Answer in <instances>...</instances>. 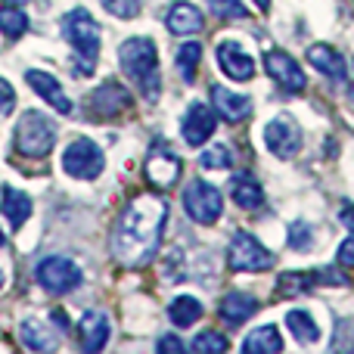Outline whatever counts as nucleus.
<instances>
[{"label": "nucleus", "instance_id": "f257e3e1", "mask_svg": "<svg viewBox=\"0 0 354 354\" xmlns=\"http://www.w3.org/2000/svg\"><path fill=\"white\" fill-rule=\"evenodd\" d=\"M168 224V202L162 196H137L112 230V255L124 268H147L162 245Z\"/></svg>", "mask_w": 354, "mask_h": 354}, {"label": "nucleus", "instance_id": "f03ea898", "mask_svg": "<svg viewBox=\"0 0 354 354\" xmlns=\"http://www.w3.org/2000/svg\"><path fill=\"white\" fill-rule=\"evenodd\" d=\"M118 66L137 84L147 103H156L162 93V68H159V50L153 37H128L118 47Z\"/></svg>", "mask_w": 354, "mask_h": 354}, {"label": "nucleus", "instance_id": "7ed1b4c3", "mask_svg": "<svg viewBox=\"0 0 354 354\" xmlns=\"http://www.w3.org/2000/svg\"><path fill=\"white\" fill-rule=\"evenodd\" d=\"M59 28H62V37L72 44L75 59H78L75 62V75H84V78L93 75L97 59H100V25H97V19H93L84 6H75V10H68L66 16H62Z\"/></svg>", "mask_w": 354, "mask_h": 354}, {"label": "nucleus", "instance_id": "20e7f679", "mask_svg": "<svg viewBox=\"0 0 354 354\" xmlns=\"http://www.w3.org/2000/svg\"><path fill=\"white\" fill-rule=\"evenodd\" d=\"M12 143H16V153L25 156V159H44V156H50V149H53V143H56L53 118H47L37 109L22 112V118L16 122V137H12Z\"/></svg>", "mask_w": 354, "mask_h": 354}, {"label": "nucleus", "instance_id": "39448f33", "mask_svg": "<svg viewBox=\"0 0 354 354\" xmlns=\"http://www.w3.org/2000/svg\"><path fill=\"white\" fill-rule=\"evenodd\" d=\"M274 252L261 243L258 236H252L249 230H236L230 236L227 245V264H230L236 274H261V270L274 268Z\"/></svg>", "mask_w": 354, "mask_h": 354}, {"label": "nucleus", "instance_id": "423d86ee", "mask_svg": "<svg viewBox=\"0 0 354 354\" xmlns=\"http://www.w3.org/2000/svg\"><path fill=\"white\" fill-rule=\"evenodd\" d=\"M183 212L202 227L218 224L224 214V196L208 180H189L183 187Z\"/></svg>", "mask_w": 354, "mask_h": 354}, {"label": "nucleus", "instance_id": "0eeeda50", "mask_svg": "<svg viewBox=\"0 0 354 354\" xmlns=\"http://www.w3.org/2000/svg\"><path fill=\"white\" fill-rule=\"evenodd\" d=\"M106 168V156L87 137H75L66 149H62V171L75 180H97Z\"/></svg>", "mask_w": 354, "mask_h": 354}, {"label": "nucleus", "instance_id": "6e6552de", "mask_svg": "<svg viewBox=\"0 0 354 354\" xmlns=\"http://www.w3.org/2000/svg\"><path fill=\"white\" fill-rule=\"evenodd\" d=\"M35 277H37V283H41V289H47L50 295H68V292H75V289L84 283L81 268L66 255L44 258V261L37 264Z\"/></svg>", "mask_w": 354, "mask_h": 354}, {"label": "nucleus", "instance_id": "1a4fd4ad", "mask_svg": "<svg viewBox=\"0 0 354 354\" xmlns=\"http://www.w3.org/2000/svg\"><path fill=\"white\" fill-rule=\"evenodd\" d=\"M264 147H268L270 156H277V159L289 162L295 159V156L301 153V147H305V137H301V128L295 118L289 115H277L270 118L268 124H264Z\"/></svg>", "mask_w": 354, "mask_h": 354}, {"label": "nucleus", "instance_id": "9d476101", "mask_svg": "<svg viewBox=\"0 0 354 354\" xmlns=\"http://www.w3.org/2000/svg\"><path fill=\"white\" fill-rule=\"evenodd\" d=\"M214 128H218V112H214V106H205V103H199V100H193L180 118L183 143H187V147H202V143L212 140Z\"/></svg>", "mask_w": 354, "mask_h": 354}, {"label": "nucleus", "instance_id": "9b49d317", "mask_svg": "<svg viewBox=\"0 0 354 354\" xmlns=\"http://www.w3.org/2000/svg\"><path fill=\"white\" fill-rule=\"evenodd\" d=\"M180 171H183V162L180 156L174 153L171 147H153L147 156V165H143V174H147V180L153 183V187L159 189H171L177 180H180Z\"/></svg>", "mask_w": 354, "mask_h": 354}, {"label": "nucleus", "instance_id": "f8f14e48", "mask_svg": "<svg viewBox=\"0 0 354 354\" xmlns=\"http://www.w3.org/2000/svg\"><path fill=\"white\" fill-rule=\"evenodd\" d=\"M264 72H268L286 93H305V87H308L305 68H301L289 53H283V50H268V53H264Z\"/></svg>", "mask_w": 354, "mask_h": 354}, {"label": "nucleus", "instance_id": "ddd939ff", "mask_svg": "<svg viewBox=\"0 0 354 354\" xmlns=\"http://www.w3.org/2000/svg\"><path fill=\"white\" fill-rule=\"evenodd\" d=\"M214 59H218L221 72L230 81H252L255 78V59L239 41H221L214 47Z\"/></svg>", "mask_w": 354, "mask_h": 354}, {"label": "nucleus", "instance_id": "4468645a", "mask_svg": "<svg viewBox=\"0 0 354 354\" xmlns=\"http://www.w3.org/2000/svg\"><path fill=\"white\" fill-rule=\"evenodd\" d=\"M91 112L97 118H115L118 112H124L131 103H134V97H131V91L124 84H118V81H106V84H100L97 91L91 93Z\"/></svg>", "mask_w": 354, "mask_h": 354}, {"label": "nucleus", "instance_id": "2eb2a0df", "mask_svg": "<svg viewBox=\"0 0 354 354\" xmlns=\"http://www.w3.org/2000/svg\"><path fill=\"white\" fill-rule=\"evenodd\" d=\"M25 81H28L31 91L41 93V97L47 100V103L53 106L56 112H62V115H72V112H75L72 100L66 97V91H62L59 81H56L50 72H41V68H28V72H25Z\"/></svg>", "mask_w": 354, "mask_h": 354}, {"label": "nucleus", "instance_id": "dca6fc26", "mask_svg": "<svg viewBox=\"0 0 354 354\" xmlns=\"http://www.w3.org/2000/svg\"><path fill=\"white\" fill-rule=\"evenodd\" d=\"M308 62H311L320 75H326L330 81H339V84L348 81V62H345V56L339 53L336 47H330V44H311V47H308Z\"/></svg>", "mask_w": 354, "mask_h": 354}, {"label": "nucleus", "instance_id": "f3484780", "mask_svg": "<svg viewBox=\"0 0 354 354\" xmlns=\"http://www.w3.org/2000/svg\"><path fill=\"white\" fill-rule=\"evenodd\" d=\"M212 106H214V112L230 124H236V122H243V118L252 115V100L245 97V93L227 91L224 84H212Z\"/></svg>", "mask_w": 354, "mask_h": 354}, {"label": "nucleus", "instance_id": "a211bd4d", "mask_svg": "<svg viewBox=\"0 0 354 354\" xmlns=\"http://www.w3.org/2000/svg\"><path fill=\"white\" fill-rule=\"evenodd\" d=\"M78 336H81V348L84 351H103L109 345V336H112V324L103 311H84L78 324Z\"/></svg>", "mask_w": 354, "mask_h": 354}, {"label": "nucleus", "instance_id": "6ab92c4d", "mask_svg": "<svg viewBox=\"0 0 354 354\" xmlns=\"http://www.w3.org/2000/svg\"><path fill=\"white\" fill-rule=\"evenodd\" d=\"M165 25L171 35L189 37V35H199V31L205 28V16H202L199 6L187 3V0H177V3H171V10H168Z\"/></svg>", "mask_w": 354, "mask_h": 354}, {"label": "nucleus", "instance_id": "aec40b11", "mask_svg": "<svg viewBox=\"0 0 354 354\" xmlns=\"http://www.w3.org/2000/svg\"><path fill=\"white\" fill-rule=\"evenodd\" d=\"M255 311H258V299L249 292H239V289L227 292L218 305V317L224 320L227 326H243Z\"/></svg>", "mask_w": 354, "mask_h": 354}, {"label": "nucleus", "instance_id": "412c9836", "mask_svg": "<svg viewBox=\"0 0 354 354\" xmlns=\"http://www.w3.org/2000/svg\"><path fill=\"white\" fill-rule=\"evenodd\" d=\"M230 196H233V202H236L239 208H245V212H255V208L264 205V187H261V183H258L249 171L233 174V180H230Z\"/></svg>", "mask_w": 354, "mask_h": 354}, {"label": "nucleus", "instance_id": "4be33fe9", "mask_svg": "<svg viewBox=\"0 0 354 354\" xmlns=\"http://www.w3.org/2000/svg\"><path fill=\"white\" fill-rule=\"evenodd\" d=\"M19 336H22V345L31 351H53L59 345V330H50L44 320H22L19 326Z\"/></svg>", "mask_w": 354, "mask_h": 354}, {"label": "nucleus", "instance_id": "5701e85b", "mask_svg": "<svg viewBox=\"0 0 354 354\" xmlns=\"http://www.w3.org/2000/svg\"><path fill=\"white\" fill-rule=\"evenodd\" d=\"M243 351L245 354H280L283 351V336L274 324L255 326L249 336L243 339Z\"/></svg>", "mask_w": 354, "mask_h": 354}, {"label": "nucleus", "instance_id": "b1692460", "mask_svg": "<svg viewBox=\"0 0 354 354\" xmlns=\"http://www.w3.org/2000/svg\"><path fill=\"white\" fill-rule=\"evenodd\" d=\"M286 326H289V333H292V339L299 345L320 342V326H317V320L311 317V311H305V308H292V311H286Z\"/></svg>", "mask_w": 354, "mask_h": 354}, {"label": "nucleus", "instance_id": "393cba45", "mask_svg": "<svg viewBox=\"0 0 354 354\" xmlns=\"http://www.w3.org/2000/svg\"><path fill=\"white\" fill-rule=\"evenodd\" d=\"M0 208H3V214H6V221H10L12 230H19V227L31 218V199L22 193V189L10 187V183L3 187V205Z\"/></svg>", "mask_w": 354, "mask_h": 354}, {"label": "nucleus", "instance_id": "a878e982", "mask_svg": "<svg viewBox=\"0 0 354 354\" xmlns=\"http://www.w3.org/2000/svg\"><path fill=\"white\" fill-rule=\"evenodd\" d=\"M202 314H205V308H202V301L196 299V295H177L171 305H168V320H171L177 330L193 326Z\"/></svg>", "mask_w": 354, "mask_h": 354}, {"label": "nucleus", "instance_id": "bb28decb", "mask_svg": "<svg viewBox=\"0 0 354 354\" xmlns=\"http://www.w3.org/2000/svg\"><path fill=\"white\" fill-rule=\"evenodd\" d=\"M317 283H320L317 270H295V274H283L280 280H277V295H283V299H295V295L311 292Z\"/></svg>", "mask_w": 354, "mask_h": 354}, {"label": "nucleus", "instance_id": "cd10ccee", "mask_svg": "<svg viewBox=\"0 0 354 354\" xmlns=\"http://www.w3.org/2000/svg\"><path fill=\"white\" fill-rule=\"evenodd\" d=\"M233 162H236V156H233V149L227 143H214V147L202 149L199 156V165L205 171H227V168H233Z\"/></svg>", "mask_w": 354, "mask_h": 354}, {"label": "nucleus", "instance_id": "c85d7f7f", "mask_svg": "<svg viewBox=\"0 0 354 354\" xmlns=\"http://www.w3.org/2000/svg\"><path fill=\"white\" fill-rule=\"evenodd\" d=\"M199 59H202V44L199 41H187L180 50H177V72H180V78L187 81V84H193Z\"/></svg>", "mask_w": 354, "mask_h": 354}, {"label": "nucleus", "instance_id": "c756f323", "mask_svg": "<svg viewBox=\"0 0 354 354\" xmlns=\"http://www.w3.org/2000/svg\"><path fill=\"white\" fill-rule=\"evenodd\" d=\"M0 31L6 37H22L28 31V16L19 6H0Z\"/></svg>", "mask_w": 354, "mask_h": 354}, {"label": "nucleus", "instance_id": "7c9ffc66", "mask_svg": "<svg viewBox=\"0 0 354 354\" xmlns=\"http://www.w3.org/2000/svg\"><path fill=\"white\" fill-rule=\"evenodd\" d=\"M189 348L196 354H221L230 348V342H227V336H221L218 330H202L199 336L189 342Z\"/></svg>", "mask_w": 354, "mask_h": 354}, {"label": "nucleus", "instance_id": "2f4dec72", "mask_svg": "<svg viewBox=\"0 0 354 354\" xmlns=\"http://www.w3.org/2000/svg\"><path fill=\"white\" fill-rule=\"evenodd\" d=\"M286 245L292 252H308L314 245V230L308 221H292L289 224V233H286Z\"/></svg>", "mask_w": 354, "mask_h": 354}, {"label": "nucleus", "instance_id": "473e14b6", "mask_svg": "<svg viewBox=\"0 0 354 354\" xmlns=\"http://www.w3.org/2000/svg\"><path fill=\"white\" fill-rule=\"evenodd\" d=\"M212 12L218 19H245L249 10H245L239 0H212Z\"/></svg>", "mask_w": 354, "mask_h": 354}, {"label": "nucleus", "instance_id": "72a5a7b5", "mask_svg": "<svg viewBox=\"0 0 354 354\" xmlns=\"http://www.w3.org/2000/svg\"><path fill=\"white\" fill-rule=\"evenodd\" d=\"M100 3L115 19H134L137 12H140V0H100Z\"/></svg>", "mask_w": 354, "mask_h": 354}, {"label": "nucleus", "instance_id": "f704fd0d", "mask_svg": "<svg viewBox=\"0 0 354 354\" xmlns=\"http://www.w3.org/2000/svg\"><path fill=\"white\" fill-rule=\"evenodd\" d=\"M336 264L339 268H354V233L348 239H342L336 249Z\"/></svg>", "mask_w": 354, "mask_h": 354}, {"label": "nucleus", "instance_id": "c9c22d12", "mask_svg": "<svg viewBox=\"0 0 354 354\" xmlns=\"http://www.w3.org/2000/svg\"><path fill=\"white\" fill-rule=\"evenodd\" d=\"M12 103H16V91H12L10 81L0 78V115H6L12 109Z\"/></svg>", "mask_w": 354, "mask_h": 354}, {"label": "nucleus", "instance_id": "e433bc0d", "mask_svg": "<svg viewBox=\"0 0 354 354\" xmlns=\"http://www.w3.org/2000/svg\"><path fill=\"white\" fill-rule=\"evenodd\" d=\"M317 277H320V283H326V286H345V274L339 268H324V270H317Z\"/></svg>", "mask_w": 354, "mask_h": 354}, {"label": "nucleus", "instance_id": "4c0bfd02", "mask_svg": "<svg viewBox=\"0 0 354 354\" xmlns=\"http://www.w3.org/2000/svg\"><path fill=\"white\" fill-rule=\"evenodd\" d=\"M156 348H159V351H174V354H180L183 348H187V345H183L177 336H162L159 342H156Z\"/></svg>", "mask_w": 354, "mask_h": 354}, {"label": "nucleus", "instance_id": "58836bf2", "mask_svg": "<svg viewBox=\"0 0 354 354\" xmlns=\"http://www.w3.org/2000/svg\"><path fill=\"white\" fill-rule=\"evenodd\" d=\"M339 221H342L348 230H354V202H342V208H339Z\"/></svg>", "mask_w": 354, "mask_h": 354}, {"label": "nucleus", "instance_id": "ea45409f", "mask_svg": "<svg viewBox=\"0 0 354 354\" xmlns=\"http://www.w3.org/2000/svg\"><path fill=\"white\" fill-rule=\"evenodd\" d=\"M255 6H258L261 12H268V10H270V0H255Z\"/></svg>", "mask_w": 354, "mask_h": 354}, {"label": "nucleus", "instance_id": "a19ab883", "mask_svg": "<svg viewBox=\"0 0 354 354\" xmlns=\"http://www.w3.org/2000/svg\"><path fill=\"white\" fill-rule=\"evenodd\" d=\"M0 3H6V6H22V3H28V0H0Z\"/></svg>", "mask_w": 354, "mask_h": 354}, {"label": "nucleus", "instance_id": "79ce46f5", "mask_svg": "<svg viewBox=\"0 0 354 354\" xmlns=\"http://www.w3.org/2000/svg\"><path fill=\"white\" fill-rule=\"evenodd\" d=\"M6 286V274H3V270H0V289H3Z\"/></svg>", "mask_w": 354, "mask_h": 354}, {"label": "nucleus", "instance_id": "37998d69", "mask_svg": "<svg viewBox=\"0 0 354 354\" xmlns=\"http://www.w3.org/2000/svg\"><path fill=\"white\" fill-rule=\"evenodd\" d=\"M0 245H6V233L3 230H0Z\"/></svg>", "mask_w": 354, "mask_h": 354}]
</instances>
